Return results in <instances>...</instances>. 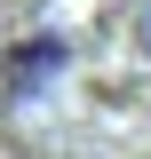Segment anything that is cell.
<instances>
[{
	"label": "cell",
	"mask_w": 151,
	"mask_h": 159,
	"mask_svg": "<svg viewBox=\"0 0 151 159\" xmlns=\"http://www.w3.org/2000/svg\"><path fill=\"white\" fill-rule=\"evenodd\" d=\"M72 72V48H64V32H32V40H16V48H8V72H0V96L16 103H32V96H48V88H56V80Z\"/></svg>",
	"instance_id": "6da1fadb"
},
{
	"label": "cell",
	"mask_w": 151,
	"mask_h": 159,
	"mask_svg": "<svg viewBox=\"0 0 151 159\" xmlns=\"http://www.w3.org/2000/svg\"><path fill=\"white\" fill-rule=\"evenodd\" d=\"M135 32H143V48H151V0H143V16H135Z\"/></svg>",
	"instance_id": "7a4b0ae2"
}]
</instances>
